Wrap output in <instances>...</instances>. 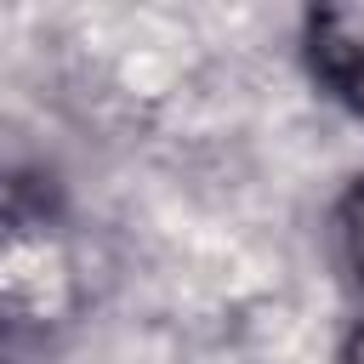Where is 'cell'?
<instances>
[{
	"instance_id": "6da1fadb",
	"label": "cell",
	"mask_w": 364,
	"mask_h": 364,
	"mask_svg": "<svg viewBox=\"0 0 364 364\" xmlns=\"http://www.w3.org/2000/svg\"><path fill=\"white\" fill-rule=\"evenodd\" d=\"M307 57L313 74L364 114V6H324L307 17Z\"/></svg>"
},
{
	"instance_id": "7a4b0ae2",
	"label": "cell",
	"mask_w": 364,
	"mask_h": 364,
	"mask_svg": "<svg viewBox=\"0 0 364 364\" xmlns=\"http://www.w3.org/2000/svg\"><path fill=\"white\" fill-rule=\"evenodd\" d=\"M341 239H347L353 267L364 273V176H358V188H353V193H347V205H341Z\"/></svg>"
},
{
	"instance_id": "3957f363",
	"label": "cell",
	"mask_w": 364,
	"mask_h": 364,
	"mask_svg": "<svg viewBox=\"0 0 364 364\" xmlns=\"http://www.w3.org/2000/svg\"><path fill=\"white\" fill-rule=\"evenodd\" d=\"M341 364H364V324L347 336V353H341Z\"/></svg>"
}]
</instances>
